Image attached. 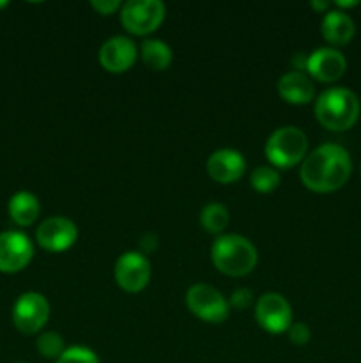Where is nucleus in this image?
Returning <instances> with one entry per match:
<instances>
[{
  "instance_id": "423d86ee",
  "label": "nucleus",
  "mask_w": 361,
  "mask_h": 363,
  "mask_svg": "<svg viewBox=\"0 0 361 363\" xmlns=\"http://www.w3.org/2000/svg\"><path fill=\"white\" fill-rule=\"evenodd\" d=\"M186 307L195 318L211 325H219L229 318V300L209 284H195L186 293Z\"/></svg>"
},
{
  "instance_id": "6e6552de",
  "label": "nucleus",
  "mask_w": 361,
  "mask_h": 363,
  "mask_svg": "<svg viewBox=\"0 0 361 363\" xmlns=\"http://www.w3.org/2000/svg\"><path fill=\"white\" fill-rule=\"evenodd\" d=\"M117 286L130 294L144 291L151 282V262L142 252H126L120 255L113 268Z\"/></svg>"
},
{
  "instance_id": "f3484780",
  "label": "nucleus",
  "mask_w": 361,
  "mask_h": 363,
  "mask_svg": "<svg viewBox=\"0 0 361 363\" xmlns=\"http://www.w3.org/2000/svg\"><path fill=\"white\" fill-rule=\"evenodd\" d=\"M7 211H9L11 220L18 227H28L38 220L39 213H41V204H39V199L30 191H16L9 199Z\"/></svg>"
},
{
  "instance_id": "9d476101",
  "label": "nucleus",
  "mask_w": 361,
  "mask_h": 363,
  "mask_svg": "<svg viewBox=\"0 0 361 363\" xmlns=\"http://www.w3.org/2000/svg\"><path fill=\"white\" fill-rule=\"evenodd\" d=\"M34 259V243L21 230L0 233V273H20Z\"/></svg>"
},
{
  "instance_id": "20e7f679",
  "label": "nucleus",
  "mask_w": 361,
  "mask_h": 363,
  "mask_svg": "<svg viewBox=\"0 0 361 363\" xmlns=\"http://www.w3.org/2000/svg\"><path fill=\"white\" fill-rule=\"evenodd\" d=\"M265 158L276 170H287L303 163L308 155V137L296 126H283L273 131L265 142Z\"/></svg>"
},
{
  "instance_id": "a211bd4d",
  "label": "nucleus",
  "mask_w": 361,
  "mask_h": 363,
  "mask_svg": "<svg viewBox=\"0 0 361 363\" xmlns=\"http://www.w3.org/2000/svg\"><path fill=\"white\" fill-rule=\"evenodd\" d=\"M140 59L149 69L165 71L173 60L172 48L161 39H144L140 45Z\"/></svg>"
},
{
  "instance_id": "412c9836",
  "label": "nucleus",
  "mask_w": 361,
  "mask_h": 363,
  "mask_svg": "<svg viewBox=\"0 0 361 363\" xmlns=\"http://www.w3.org/2000/svg\"><path fill=\"white\" fill-rule=\"evenodd\" d=\"M35 350L46 360H59L62 357L64 351L67 350L66 342H64L62 335L57 332H45L38 337L35 342Z\"/></svg>"
},
{
  "instance_id": "1a4fd4ad",
  "label": "nucleus",
  "mask_w": 361,
  "mask_h": 363,
  "mask_svg": "<svg viewBox=\"0 0 361 363\" xmlns=\"http://www.w3.org/2000/svg\"><path fill=\"white\" fill-rule=\"evenodd\" d=\"M255 319L264 332L271 335L287 333L292 325V307L285 296L278 293H265L255 303Z\"/></svg>"
},
{
  "instance_id": "4be33fe9",
  "label": "nucleus",
  "mask_w": 361,
  "mask_h": 363,
  "mask_svg": "<svg viewBox=\"0 0 361 363\" xmlns=\"http://www.w3.org/2000/svg\"><path fill=\"white\" fill-rule=\"evenodd\" d=\"M55 363H99V358L91 347L71 346Z\"/></svg>"
},
{
  "instance_id": "f03ea898",
  "label": "nucleus",
  "mask_w": 361,
  "mask_h": 363,
  "mask_svg": "<svg viewBox=\"0 0 361 363\" xmlns=\"http://www.w3.org/2000/svg\"><path fill=\"white\" fill-rule=\"evenodd\" d=\"M314 113L326 130L347 131L360 119L361 103L350 89L331 87L315 99Z\"/></svg>"
},
{
  "instance_id": "bb28decb",
  "label": "nucleus",
  "mask_w": 361,
  "mask_h": 363,
  "mask_svg": "<svg viewBox=\"0 0 361 363\" xmlns=\"http://www.w3.org/2000/svg\"><path fill=\"white\" fill-rule=\"evenodd\" d=\"M357 6H360V2H357V0H350V2H345V0H338V2H335L336 9L343 11V13H345V9H353V7H357Z\"/></svg>"
},
{
  "instance_id": "c756f323",
  "label": "nucleus",
  "mask_w": 361,
  "mask_h": 363,
  "mask_svg": "<svg viewBox=\"0 0 361 363\" xmlns=\"http://www.w3.org/2000/svg\"><path fill=\"white\" fill-rule=\"evenodd\" d=\"M18 363H23V362H18Z\"/></svg>"
},
{
  "instance_id": "b1692460",
  "label": "nucleus",
  "mask_w": 361,
  "mask_h": 363,
  "mask_svg": "<svg viewBox=\"0 0 361 363\" xmlns=\"http://www.w3.org/2000/svg\"><path fill=\"white\" fill-rule=\"evenodd\" d=\"M287 335H289V340L296 346H304V344L310 342L311 332L304 323H292L287 330Z\"/></svg>"
},
{
  "instance_id": "39448f33",
  "label": "nucleus",
  "mask_w": 361,
  "mask_h": 363,
  "mask_svg": "<svg viewBox=\"0 0 361 363\" xmlns=\"http://www.w3.org/2000/svg\"><path fill=\"white\" fill-rule=\"evenodd\" d=\"M120 23L130 34L149 35L158 30L165 20V4L161 0H130L119 11Z\"/></svg>"
},
{
  "instance_id": "6ab92c4d",
  "label": "nucleus",
  "mask_w": 361,
  "mask_h": 363,
  "mask_svg": "<svg viewBox=\"0 0 361 363\" xmlns=\"http://www.w3.org/2000/svg\"><path fill=\"white\" fill-rule=\"evenodd\" d=\"M229 209L219 202H211V204L204 206L200 211V225L209 234L222 236V233L229 225Z\"/></svg>"
},
{
  "instance_id": "5701e85b",
  "label": "nucleus",
  "mask_w": 361,
  "mask_h": 363,
  "mask_svg": "<svg viewBox=\"0 0 361 363\" xmlns=\"http://www.w3.org/2000/svg\"><path fill=\"white\" fill-rule=\"evenodd\" d=\"M253 293H251L248 287H239V289L234 291L229 298V305L230 307L237 308V311H248V308L253 305Z\"/></svg>"
},
{
  "instance_id": "7ed1b4c3",
  "label": "nucleus",
  "mask_w": 361,
  "mask_h": 363,
  "mask_svg": "<svg viewBox=\"0 0 361 363\" xmlns=\"http://www.w3.org/2000/svg\"><path fill=\"white\" fill-rule=\"evenodd\" d=\"M211 261L219 273L239 279L253 272L258 254L248 238L241 234H222L211 247Z\"/></svg>"
},
{
  "instance_id": "cd10ccee",
  "label": "nucleus",
  "mask_w": 361,
  "mask_h": 363,
  "mask_svg": "<svg viewBox=\"0 0 361 363\" xmlns=\"http://www.w3.org/2000/svg\"><path fill=\"white\" fill-rule=\"evenodd\" d=\"M9 6V2H6V0H0V9H4V7Z\"/></svg>"
},
{
  "instance_id": "0eeeda50",
  "label": "nucleus",
  "mask_w": 361,
  "mask_h": 363,
  "mask_svg": "<svg viewBox=\"0 0 361 363\" xmlns=\"http://www.w3.org/2000/svg\"><path fill=\"white\" fill-rule=\"evenodd\" d=\"M13 323L18 332L35 335L46 326L50 319V303L41 293L28 291L18 296L13 305Z\"/></svg>"
},
{
  "instance_id": "f8f14e48",
  "label": "nucleus",
  "mask_w": 361,
  "mask_h": 363,
  "mask_svg": "<svg viewBox=\"0 0 361 363\" xmlns=\"http://www.w3.org/2000/svg\"><path fill=\"white\" fill-rule=\"evenodd\" d=\"M304 71L311 80L322 82V84H335L345 74L347 60L338 48L324 46L317 48L306 55Z\"/></svg>"
},
{
  "instance_id": "a878e982",
  "label": "nucleus",
  "mask_w": 361,
  "mask_h": 363,
  "mask_svg": "<svg viewBox=\"0 0 361 363\" xmlns=\"http://www.w3.org/2000/svg\"><path fill=\"white\" fill-rule=\"evenodd\" d=\"M310 7L314 11H317V13H328V9L331 7V4L326 2V0H314V2H310Z\"/></svg>"
},
{
  "instance_id": "9b49d317",
  "label": "nucleus",
  "mask_w": 361,
  "mask_h": 363,
  "mask_svg": "<svg viewBox=\"0 0 361 363\" xmlns=\"http://www.w3.org/2000/svg\"><path fill=\"white\" fill-rule=\"evenodd\" d=\"M78 227L73 220L66 216H52L41 222L35 230V241L39 247L52 254L66 252L76 243Z\"/></svg>"
},
{
  "instance_id": "ddd939ff",
  "label": "nucleus",
  "mask_w": 361,
  "mask_h": 363,
  "mask_svg": "<svg viewBox=\"0 0 361 363\" xmlns=\"http://www.w3.org/2000/svg\"><path fill=\"white\" fill-rule=\"evenodd\" d=\"M138 59V48L134 41L126 35L108 38L99 48V64L112 74L126 73Z\"/></svg>"
},
{
  "instance_id": "393cba45",
  "label": "nucleus",
  "mask_w": 361,
  "mask_h": 363,
  "mask_svg": "<svg viewBox=\"0 0 361 363\" xmlns=\"http://www.w3.org/2000/svg\"><path fill=\"white\" fill-rule=\"evenodd\" d=\"M122 4L119 0H92L91 7L94 11H98L101 16H110V14H115L117 11L122 9Z\"/></svg>"
},
{
  "instance_id": "2eb2a0df",
  "label": "nucleus",
  "mask_w": 361,
  "mask_h": 363,
  "mask_svg": "<svg viewBox=\"0 0 361 363\" xmlns=\"http://www.w3.org/2000/svg\"><path fill=\"white\" fill-rule=\"evenodd\" d=\"M276 89L280 98L289 105H308L315 98L314 80L304 71L294 69L285 73L280 77Z\"/></svg>"
},
{
  "instance_id": "aec40b11",
  "label": "nucleus",
  "mask_w": 361,
  "mask_h": 363,
  "mask_svg": "<svg viewBox=\"0 0 361 363\" xmlns=\"http://www.w3.org/2000/svg\"><path fill=\"white\" fill-rule=\"evenodd\" d=\"M280 172L275 169V167H257V169L251 172L250 177V184L255 191L258 194H271L275 191L276 188L280 186Z\"/></svg>"
},
{
  "instance_id": "dca6fc26",
  "label": "nucleus",
  "mask_w": 361,
  "mask_h": 363,
  "mask_svg": "<svg viewBox=\"0 0 361 363\" xmlns=\"http://www.w3.org/2000/svg\"><path fill=\"white\" fill-rule=\"evenodd\" d=\"M321 34L331 48H340L353 41L354 34H356V25L347 13L340 9H331L322 18Z\"/></svg>"
},
{
  "instance_id": "4468645a",
  "label": "nucleus",
  "mask_w": 361,
  "mask_h": 363,
  "mask_svg": "<svg viewBox=\"0 0 361 363\" xmlns=\"http://www.w3.org/2000/svg\"><path fill=\"white\" fill-rule=\"evenodd\" d=\"M205 170L214 183L232 184L246 172V160L236 149H218L207 158Z\"/></svg>"
},
{
  "instance_id": "f257e3e1",
  "label": "nucleus",
  "mask_w": 361,
  "mask_h": 363,
  "mask_svg": "<svg viewBox=\"0 0 361 363\" xmlns=\"http://www.w3.org/2000/svg\"><path fill=\"white\" fill-rule=\"evenodd\" d=\"M353 174V160L345 147L322 144L301 163L299 179L314 194H333L345 186Z\"/></svg>"
},
{
  "instance_id": "c85d7f7f",
  "label": "nucleus",
  "mask_w": 361,
  "mask_h": 363,
  "mask_svg": "<svg viewBox=\"0 0 361 363\" xmlns=\"http://www.w3.org/2000/svg\"><path fill=\"white\" fill-rule=\"evenodd\" d=\"M360 174H361V165H360Z\"/></svg>"
}]
</instances>
